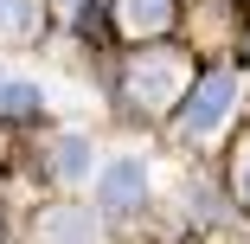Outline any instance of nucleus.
I'll list each match as a JSON object with an SVG mask.
<instances>
[{
    "label": "nucleus",
    "instance_id": "obj_1",
    "mask_svg": "<svg viewBox=\"0 0 250 244\" xmlns=\"http://www.w3.org/2000/svg\"><path fill=\"white\" fill-rule=\"evenodd\" d=\"M186 90V65L173 58V52H154V58H135V71H128V96L141 110H167L173 96Z\"/></svg>",
    "mask_w": 250,
    "mask_h": 244
},
{
    "label": "nucleus",
    "instance_id": "obj_2",
    "mask_svg": "<svg viewBox=\"0 0 250 244\" xmlns=\"http://www.w3.org/2000/svg\"><path fill=\"white\" fill-rule=\"evenodd\" d=\"M231 103H237V77H231V71H212L206 84L192 90V103H186V141L212 135V129L231 116Z\"/></svg>",
    "mask_w": 250,
    "mask_h": 244
},
{
    "label": "nucleus",
    "instance_id": "obj_3",
    "mask_svg": "<svg viewBox=\"0 0 250 244\" xmlns=\"http://www.w3.org/2000/svg\"><path fill=\"white\" fill-rule=\"evenodd\" d=\"M96 200H103L109 212H135V206L147 200V167H141V161H128V155H122V161H109L103 174H96Z\"/></svg>",
    "mask_w": 250,
    "mask_h": 244
},
{
    "label": "nucleus",
    "instance_id": "obj_4",
    "mask_svg": "<svg viewBox=\"0 0 250 244\" xmlns=\"http://www.w3.org/2000/svg\"><path fill=\"white\" fill-rule=\"evenodd\" d=\"M39 244H103V231H96L90 212L58 206V212H45V219H39Z\"/></svg>",
    "mask_w": 250,
    "mask_h": 244
},
{
    "label": "nucleus",
    "instance_id": "obj_5",
    "mask_svg": "<svg viewBox=\"0 0 250 244\" xmlns=\"http://www.w3.org/2000/svg\"><path fill=\"white\" fill-rule=\"evenodd\" d=\"M122 26L135 32V39H147V32H161L167 20H173V0H122Z\"/></svg>",
    "mask_w": 250,
    "mask_h": 244
},
{
    "label": "nucleus",
    "instance_id": "obj_6",
    "mask_svg": "<svg viewBox=\"0 0 250 244\" xmlns=\"http://www.w3.org/2000/svg\"><path fill=\"white\" fill-rule=\"evenodd\" d=\"M90 174V141L83 135H64L58 141V180H83Z\"/></svg>",
    "mask_w": 250,
    "mask_h": 244
},
{
    "label": "nucleus",
    "instance_id": "obj_7",
    "mask_svg": "<svg viewBox=\"0 0 250 244\" xmlns=\"http://www.w3.org/2000/svg\"><path fill=\"white\" fill-rule=\"evenodd\" d=\"M32 84H0V110H32Z\"/></svg>",
    "mask_w": 250,
    "mask_h": 244
},
{
    "label": "nucleus",
    "instance_id": "obj_8",
    "mask_svg": "<svg viewBox=\"0 0 250 244\" xmlns=\"http://www.w3.org/2000/svg\"><path fill=\"white\" fill-rule=\"evenodd\" d=\"M0 26H26V0H0Z\"/></svg>",
    "mask_w": 250,
    "mask_h": 244
},
{
    "label": "nucleus",
    "instance_id": "obj_9",
    "mask_svg": "<svg viewBox=\"0 0 250 244\" xmlns=\"http://www.w3.org/2000/svg\"><path fill=\"white\" fill-rule=\"evenodd\" d=\"M237 186H244V200H250V155L237 161Z\"/></svg>",
    "mask_w": 250,
    "mask_h": 244
},
{
    "label": "nucleus",
    "instance_id": "obj_10",
    "mask_svg": "<svg viewBox=\"0 0 250 244\" xmlns=\"http://www.w3.org/2000/svg\"><path fill=\"white\" fill-rule=\"evenodd\" d=\"M0 84H7V77H0Z\"/></svg>",
    "mask_w": 250,
    "mask_h": 244
}]
</instances>
